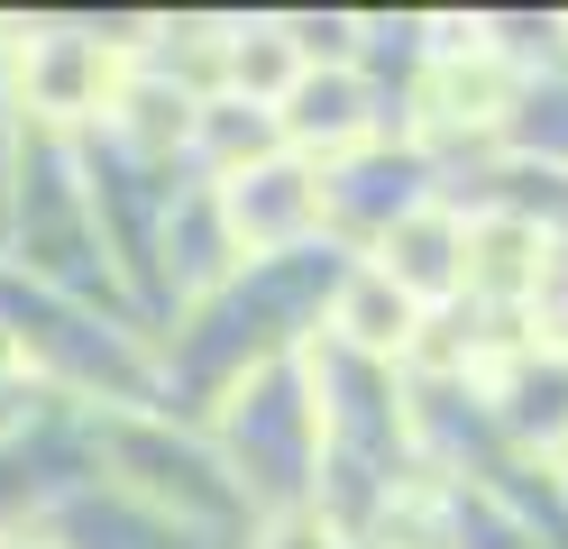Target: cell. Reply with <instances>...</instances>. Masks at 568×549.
I'll list each match as a JSON object with an SVG mask.
<instances>
[{
  "instance_id": "3",
  "label": "cell",
  "mask_w": 568,
  "mask_h": 549,
  "mask_svg": "<svg viewBox=\"0 0 568 549\" xmlns=\"http://www.w3.org/2000/svg\"><path fill=\"white\" fill-rule=\"evenodd\" d=\"M211 211H221V230L239 247V266H284V256H312L322 247V165L303 156H257L211 183Z\"/></svg>"
},
{
  "instance_id": "11",
  "label": "cell",
  "mask_w": 568,
  "mask_h": 549,
  "mask_svg": "<svg viewBox=\"0 0 568 549\" xmlns=\"http://www.w3.org/2000/svg\"><path fill=\"white\" fill-rule=\"evenodd\" d=\"M247 549H358V540H348L322 512V495H312V504H266L257 531H247Z\"/></svg>"
},
{
  "instance_id": "4",
  "label": "cell",
  "mask_w": 568,
  "mask_h": 549,
  "mask_svg": "<svg viewBox=\"0 0 568 549\" xmlns=\"http://www.w3.org/2000/svg\"><path fill=\"white\" fill-rule=\"evenodd\" d=\"M523 92L531 73L495 47L477 55H422V83H413V138L422 146H505L523 120Z\"/></svg>"
},
{
  "instance_id": "12",
  "label": "cell",
  "mask_w": 568,
  "mask_h": 549,
  "mask_svg": "<svg viewBox=\"0 0 568 549\" xmlns=\"http://www.w3.org/2000/svg\"><path fill=\"white\" fill-rule=\"evenodd\" d=\"M0 549H74V540L47 531V522H10V531H0Z\"/></svg>"
},
{
  "instance_id": "7",
  "label": "cell",
  "mask_w": 568,
  "mask_h": 549,
  "mask_svg": "<svg viewBox=\"0 0 568 549\" xmlns=\"http://www.w3.org/2000/svg\"><path fill=\"white\" fill-rule=\"evenodd\" d=\"M550 266H559V238H541V230L514 220V211H477V220H468V284H458V303L523 321V312H541Z\"/></svg>"
},
{
  "instance_id": "8",
  "label": "cell",
  "mask_w": 568,
  "mask_h": 549,
  "mask_svg": "<svg viewBox=\"0 0 568 549\" xmlns=\"http://www.w3.org/2000/svg\"><path fill=\"white\" fill-rule=\"evenodd\" d=\"M422 303H404L395 284H385L367 256H348L339 266V284H331V303H322V339L339 348V357H358V366H385V376H395V366L413 357V339H422Z\"/></svg>"
},
{
  "instance_id": "5",
  "label": "cell",
  "mask_w": 568,
  "mask_h": 549,
  "mask_svg": "<svg viewBox=\"0 0 568 549\" xmlns=\"http://www.w3.org/2000/svg\"><path fill=\"white\" fill-rule=\"evenodd\" d=\"M275 138L303 165H348L367 146H385V101L367 83V64H303L294 92L275 101Z\"/></svg>"
},
{
  "instance_id": "13",
  "label": "cell",
  "mask_w": 568,
  "mask_h": 549,
  "mask_svg": "<svg viewBox=\"0 0 568 549\" xmlns=\"http://www.w3.org/2000/svg\"><path fill=\"white\" fill-rule=\"evenodd\" d=\"M559 495H568V458H559Z\"/></svg>"
},
{
  "instance_id": "6",
  "label": "cell",
  "mask_w": 568,
  "mask_h": 549,
  "mask_svg": "<svg viewBox=\"0 0 568 549\" xmlns=\"http://www.w3.org/2000/svg\"><path fill=\"white\" fill-rule=\"evenodd\" d=\"M367 266L404 293V303L422 312H449L458 303V284H468V211H458L449 193H432L422 211H404L395 230H385L367 247Z\"/></svg>"
},
{
  "instance_id": "2",
  "label": "cell",
  "mask_w": 568,
  "mask_h": 549,
  "mask_svg": "<svg viewBox=\"0 0 568 549\" xmlns=\"http://www.w3.org/2000/svg\"><path fill=\"white\" fill-rule=\"evenodd\" d=\"M120 83H129V37H101L74 19H38L0 37V92H10L19 129L38 138H74L83 120H111Z\"/></svg>"
},
{
  "instance_id": "1",
  "label": "cell",
  "mask_w": 568,
  "mask_h": 549,
  "mask_svg": "<svg viewBox=\"0 0 568 549\" xmlns=\"http://www.w3.org/2000/svg\"><path fill=\"white\" fill-rule=\"evenodd\" d=\"M92 458L111 467V495H129L138 512H156V522H174V531L247 512V495L221 467V449L193 439V430H174L165 413H92Z\"/></svg>"
},
{
  "instance_id": "10",
  "label": "cell",
  "mask_w": 568,
  "mask_h": 549,
  "mask_svg": "<svg viewBox=\"0 0 568 549\" xmlns=\"http://www.w3.org/2000/svg\"><path fill=\"white\" fill-rule=\"evenodd\" d=\"M294 73H303V55H294V37H284V19H230L221 28V92L230 101L275 110L294 92Z\"/></svg>"
},
{
  "instance_id": "9",
  "label": "cell",
  "mask_w": 568,
  "mask_h": 549,
  "mask_svg": "<svg viewBox=\"0 0 568 549\" xmlns=\"http://www.w3.org/2000/svg\"><path fill=\"white\" fill-rule=\"evenodd\" d=\"M495 421L523 458H568V348L541 339V348H514L505 376H495Z\"/></svg>"
}]
</instances>
